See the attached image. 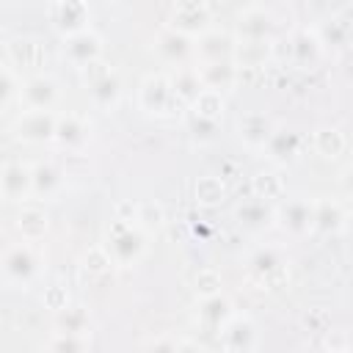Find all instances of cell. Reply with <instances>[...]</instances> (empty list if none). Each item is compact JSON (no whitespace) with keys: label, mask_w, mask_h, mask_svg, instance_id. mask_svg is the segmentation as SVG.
Segmentation results:
<instances>
[{"label":"cell","mask_w":353,"mask_h":353,"mask_svg":"<svg viewBox=\"0 0 353 353\" xmlns=\"http://www.w3.org/2000/svg\"><path fill=\"white\" fill-rule=\"evenodd\" d=\"M30 188H33V199H55L61 196V190L66 188V171L58 160L47 157L30 165Z\"/></svg>","instance_id":"14"},{"label":"cell","mask_w":353,"mask_h":353,"mask_svg":"<svg viewBox=\"0 0 353 353\" xmlns=\"http://www.w3.org/2000/svg\"><path fill=\"white\" fill-rule=\"evenodd\" d=\"M226 6H232V8L243 11V8H251V6H254V0H226Z\"/></svg>","instance_id":"47"},{"label":"cell","mask_w":353,"mask_h":353,"mask_svg":"<svg viewBox=\"0 0 353 353\" xmlns=\"http://www.w3.org/2000/svg\"><path fill=\"white\" fill-rule=\"evenodd\" d=\"M165 74H168V80H171V88H174L176 99H179L185 108L204 91L196 66H188V63H185V66H171V72H165Z\"/></svg>","instance_id":"29"},{"label":"cell","mask_w":353,"mask_h":353,"mask_svg":"<svg viewBox=\"0 0 353 353\" xmlns=\"http://www.w3.org/2000/svg\"><path fill=\"white\" fill-rule=\"evenodd\" d=\"M273 226L287 237L301 240L312 234V199L306 196H284L273 204Z\"/></svg>","instance_id":"7"},{"label":"cell","mask_w":353,"mask_h":353,"mask_svg":"<svg viewBox=\"0 0 353 353\" xmlns=\"http://www.w3.org/2000/svg\"><path fill=\"white\" fill-rule=\"evenodd\" d=\"M232 61L240 69H262L270 61V39H237Z\"/></svg>","instance_id":"27"},{"label":"cell","mask_w":353,"mask_h":353,"mask_svg":"<svg viewBox=\"0 0 353 353\" xmlns=\"http://www.w3.org/2000/svg\"><path fill=\"white\" fill-rule=\"evenodd\" d=\"M234 218H237V223H240L243 232L262 234V232H268L273 226V204L265 201V199L251 196V199H245V201L237 204Z\"/></svg>","instance_id":"22"},{"label":"cell","mask_w":353,"mask_h":353,"mask_svg":"<svg viewBox=\"0 0 353 353\" xmlns=\"http://www.w3.org/2000/svg\"><path fill=\"white\" fill-rule=\"evenodd\" d=\"M47 22L63 39L69 33L91 28V6H88V0H50Z\"/></svg>","instance_id":"10"},{"label":"cell","mask_w":353,"mask_h":353,"mask_svg":"<svg viewBox=\"0 0 353 353\" xmlns=\"http://www.w3.org/2000/svg\"><path fill=\"white\" fill-rule=\"evenodd\" d=\"M193 196L201 207H218L226 199V185H223L221 176H199V182L193 188Z\"/></svg>","instance_id":"34"},{"label":"cell","mask_w":353,"mask_h":353,"mask_svg":"<svg viewBox=\"0 0 353 353\" xmlns=\"http://www.w3.org/2000/svg\"><path fill=\"white\" fill-rule=\"evenodd\" d=\"M251 190H254L256 199H265V201L276 204V201H281L287 196V182L276 171H262V174H256L251 179Z\"/></svg>","instance_id":"33"},{"label":"cell","mask_w":353,"mask_h":353,"mask_svg":"<svg viewBox=\"0 0 353 353\" xmlns=\"http://www.w3.org/2000/svg\"><path fill=\"white\" fill-rule=\"evenodd\" d=\"M193 8H207V0H174V11H193Z\"/></svg>","instance_id":"46"},{"label":"cell","mask_w":353,"mask_h":353,"mask_svg":"<svg viewBox=\"0 0 353 353\" xmlns=\"http://www.w3.org/2000/svg\"><path fill=\"white\" fill-rule=\"evenodd\" d=\"M17 94H19V85H17L14 72L0 63V108H6Z\"/></svg>","instance_id":"41"},{"label":"cell","mask_w":353,"mask_h":353,"mask_svg":"<svg viewBox=\"0 0 353 353\" xmlns=\"http://www.w3.org/2000/svg\"><path fill=\"white\" fill-rule=\"evenodd\" d=\"M234 39H273V14L259 8V6H251V8H243L237 14V25H234Z\"/></svg>","instance_id":"24"},{"label":"cell","mask_w":353,"mask_h":353,"mask_svg":"<svg viewBox=\"0 0 353 353\" xmlns=\"http://www.w3.org/2000/svg\"><path fill=\"white\" fill-rule=\"evenodd\" d=\"M234 36L229 30H218V28H207L199 36H193V58H199V63L204 61H226L234 55Z\"/></svg>","instance_id":"18"},{"label":"cell","mask_w":353,"mask_h":353,"mask_svg":"<svg viewBox=\"0 0 353 353\" xmlns=\"http://www.w3.org/2000/svg\"><path fill=\"white\" fill-rule=\"evenodd\" d=\"M218 130H221V121L215 119H204V116H196V113H188V132L196 143H212L218 138Z\"/></svg>","instance_id":"37"},{"label":"cell","mask_w":353,"mask_h":353,"mask_svg":"<svg viewBox=\"0 0 353 353\" xmlns=\"http://www.w3.org/2000/svg\"><path fill=\"white\" fill-rule=\"evenodd\" d=\"M83 268H85L91 276H102V273H108V270L113 268V262H110V256H108V251H105L102 245H94V248L83 256Z\"/></svg>","instance_id":"40"},{"label":"cell","mask_w":353,"mask_h":353,"mask_svg":"<svg viewBox=\"0 0 353 353\" xmlns=\"http://www.w3.org/2000/svg\"><path fill=\"white\" fill-rule=\"evenodd\" d=\"M41 254L36 251L33 243H14L8 245L3 254H0V279L8 284V287H30L39 276H41Z\"/></svg>","instance_id":"4"},{"label":"cell","mask_w":353,"mask_h":353,"mask_svg":"<svg viewBox=\"0 0 353 353\" xmlns=\"http://www.w3.org/2000/svg\"><path fill=\"white\" fill-rule=\"evenodd\" d=\"M234 312L232 301L223 295V292H215V295H204L199 298V306H196V320L210 328V331H218L223 325V320Z\"/></svg>","instance_id":"26"},{"label":"cell","mask_w":353,"mask_h":353,"mask_svg":"<svg viewBox=\"0 0 353 353\" xmlns=\"http://www.w3.org/2000/svg\"><path fill=\"white\" fill-rule=\"evenodd\" d=\"M102 248L108 251L113 268H130V265H138L149 248V232L141 229L135 221H124V218H116L110 221L108 232H105V243Z\"/></svg>","instance_id":"2"},{"label":"cell","mask_w":353,"mask_h":353,"mask_svg":"<svg viewBox=\"0 0 353 353\" xmlns=\"http://www.w3.org/2000/svg\"><path fill=\"white\" fill-rule=\"evenodd\" d=\"M102 50H105V41H102V36L94 28H83L77 33H69V36H63V44H61L63 58L74 69H83V66L99 61Z\"/></svg>","instance_id":"12"},{"label":"cell","mask_w":353,"mask_h":353,"mask_svg":"<svg viewBox=\"0 0 353 353\" xmlns=\"http://www.w3.org/2000/svg\"><path fill=\"white\" fill-rule=\"evenodd\" d=\"M303 325H306L309 331H314V334H323V331L331 328V320H328L325 312L314 309V312H306V314H303Z\"/></svg>","instance_id":"43"},{"label":"cell","mask_w":353,"mask_h":353,"mask_svg":"<svg viewBox=\"0 0 353 353\" xmlns=\"http://www.w3.org/2000/svg\"><path fill=\"white\" fill-rule=\"evenodd\" d=\"M237 138L248 146V149H254V152H262V146H265V141L270 138V132L276 130V121L265 113V110H251V113H243L240 119H237Z\"/></svg>","instance_id":"21"},{"label":"cell","mask_w":353,"mask_h":353,"mask_svg":"<svg viewBox=\"0 0 353 353\" xmlns=\"http://www.w3.org/2000/svg\"><path fill=\"white\" fill-rule=\"evenodd\" d=\"M218 345L221 350L229 353H245V350H256L259 347V325L240 312H232L223 325L218 328Z\"/></svg>","instance_id":"9"},{"label":"cell","mask_w":353,"mask_h":353,"mask_svg":"<svg viewBox=\"0 0 353 353\" xmlns=\"http://www.w3.org/2000/svg\"><path fill=\"white\" fill-rule=\"evenodd\" d=\"M303 146H306V138H303L301 132L276 124V130L270 132V138H268L265 146H262V154H265L270 163H276V165H287V163H295V160L301 157Z\"/></svg>","instance_id":"17"},{"label":"cell","mask_w":353,"mask_h":353,"mask_svg":"<svg viewBox=\"0 0 353 353\" xmlns=\"http://www.w3.org/2000/svg\"><path fill=\"white\" fill-rule=\"evenodd\" d=\"M345 226H347V207L339 199L331 196L312 199V232L339 234Z\"/></svg>","instance_id":"19"},{"label":"cell","mask_w":353,"mask_h":353,"mask_svg":"<svg viewBox=\"0 0 353 353\" xmlns=\"http://www.w3.org/2000/svg\"><path fill=\"white\" fill-rule=\"evenodd\" d=\"M174 25L171 28H176V30H182V33H188V36H196V33H201V30H207L210 28V11L207 8H193V11H174Z\"/></svg>","instance_id":"35"},{"label":"cell","mask_w":353,"mask_h":353,"mask_svg":"<svg viewBox=\"0 0 353 353\" xmlns=\"http://www.w3.org/2000/svg\"><path fill=\"white\" fill-rule=\"evenodd\" d=\"M325 334V339L320 342V347H325V350H347L350 345H347V339H345V331H323Z\"/></svg>","instance_id":"44"},{"label":"cell","mask_w":353,"mask_h":353,"mask_svg":"<svg viewBox=\"0 0 353 353\" xmlns=\"http://www.w3.org/2000/svg\"><path fill=\"white\" fill-rule=\"evenodd\" d=\"M221 273L218 270H212V268H201L199 273H196V279H193V292H196V298H204V295H215V292H221Z\"/></svg>","instance_id":"39"},{"label":"cell","mask_w":353,"mask_h":353,"mask_svg":"<svg viewBox=\"0 0 353 353\" xmlns=\"http://www.w3.org/2000/svg\"><path fill=\"white\" fill-rule=\"evenodd\" d=\"M165 221V212L157 201H143V204H135V223L141 229H146L152 234V229H160Z\"/></svg>","instance_id":"38"},{"label":"cell","mask_w":353,"mask_h":353,"mask_svg":"<svg viewBox=\"0 0 353 353\" xmlns=\"http://www.w3.org/2000/svg\"><path fill=\"white\" fill-rule=\"evenodd\" d=\"M312 149L323 160H339L347 152V138L339 127H320L312 132Z\"/></svg>","instance_id":"30"},{"label":"cell","mask_w":353,"mask_h":353,"mask_svg":"<svg viewBox=\"0 0 353 353\" xmlns=\"http://www.w3.org/2000/svg\"><path fill=\"white\" fill-rule=\"evenodd\" d=\"M196 72H199L204 88H212V91H221V94H226V91L240 85V69H237V63L232 58H226V61H204V63L196 66Z\"/></svg>","instance_id":"20"},{"label":"cell","mask_w":353,"mask_h":353,"mask_svg":"<svg viewBox=\"0 0 353 353\" xmlns=\"http://www.w3.org/2000/svg\"><path fill=\"white\" fill-rule=\"evenodd\" d=\"M325 52H342L350 44V19L347 14H331L314 28Z\"/></svg>","instance_id":"23"},{"label":"cell","mask_w":353,"mask_h":353,"mask_svg":"<svg viewBox=\"0 0 353 353\" xmlns=\"http://www.w3.org/2000/svg\"><path fill=\"white\" fill-rule=\"evenodd\" d=\"M245 270H248V279L262 290H276V287H284L290 279V256L281 245H259L251 251Z\"/></svg>","instance_id":"5"},{"label":"cell","mask_w":353,"mask_h":353,"mask_svg":"<svg viewBox=\"0 0 353 353\" xmlns=\"http://www.w3.org/2000/svg\"><path fill=\"white\" fill-rule=\"evenodd\" d=\"M185 110H190V113H196V116H204V119L221 121V119H223V110H226V94L212 91V88H204Z\"/></svg>","instance_id":"32"},{"label":"cell","mask_w":353,"mask_h":353,"mask_svg":"<svg viewBox=\"0 0 353 353\" xmlns=\"http://www.w3.org/2000/svg\"><path fill=\"white\" fill-rule=\"evenodd\" d=\"M55 119H58L55 110H33V108H25V110L14 119L11 135H14L17 141H22V143H30V146L52 143Z\"/></svg>","instance_id":"8"},{"label":"cell","mask_w":353,"mask_h":353,"mask_svg":"<svg viewBox=\"0 0 353 353\" xmlns=\"http://www.w3.org/2000/svg\"><path fill=\"white\" fill-rule=\"evenodd\" d=\"M143 347H154V350H196V342L188 339H176V336H160V339H149L143 342Z\"/></svg>","instance_id":"42"},{"label":"cell","mask_w":353,"mask_h":353,"mask_svg":"<svg viewBox=\"0 0 353 353\" xmlns=\"http://www.w3.org/2000/svg\"><path fill=\"white\" fill-rule=\"evenodd\" d=\"M138 108L146 116H154V119H171V116L185 110V105L176 99L165 72L146 74L141 80V85H138Z\"/></svg>","instance_id":"6"},{"label":"cell","mask_w":353,"mask_h":353,"mask_svg":"<svg viewBox=\"0 0 353 353\" xmlns=\"http://www.w3.org/2000/svg\"><path fill=\"white\" fill-rule=\"evenodd\" d=\"M19 102L33 110H55V105L61 102V85L52 74H30L19 85Z\"/></svg>","instance_id":"13"},{"label":"cell","mask_w":353,"mask_h":353,"mask_svg":"<svg viewBox=\"0 0 353 353\" xmlns=\"http://www.w3.org/2000/svg\"><path fill=\"white\" fill-rule=\"evenodd\" d=\"M325 58V50L314 28H295L287 36L270 39V61L290 63L295 69H314Z\"/></svg>","instance_id":"1"},{"label":"cell","mask_w":353,"mask_h":353,"mask_svg":"<svg viewBox=\"0 0 353 353\" xmlns=\"http://www.w3.org/2000/svg\"><path fill=\"white\" fill-rule=\"evenodd\" d=\"M154 52L168 66H185L193 61V36H188L176 28H163L154 36Z\"/></svg>","instance_id":"16"},{"label":"cell","mask_w":353,"mask_h":353,"mask_svg":"<svg viewBox=\"0 0 353 353\" xmlns=\"http://www.w3.org/2000/svg\"><path fill=\"white\" fill-rule=\"evenodd\" d=\"M91 328H94V320H91L88 309H83V306L66 303L63 309L55 312V331H61V334L91 336Z\"/></svg>","instance_id":"31"},{"label":"cell","mask_w":353,"mask_h":353,"mask_svg":"<svg viewBox=\"0 0 353 353\" xmlns=\"http://www.w3.org/2000/svg\"><path fill=\"white\" fill-rule=\"evenodd\" d=\"M47 350H55V353H80V350H88L91 347V336H77V334H61V331H52V336L44 342Z\"/></svg>","instance_id":"36"},{"label":"cell","mask_w":353,"mask_h":353,"mask_svg":"<svg viewBox=\"0 0 353 353\" xmlns=\"http://www.w3.org/2000/svg\"><path fill=\"white\" fill-rule=\"evenodd\" d=\"M77 72H80V80H83V85H85L88 99H91L94 108H99L105 113H110V110L119 108V102L124 97V80H121V72L119 69L108 66L99 58V61H94V63H88V66H83Z\"/></svg>","instance_id":"3"},{"label":"cell","mask_w":353,"mask_h":353,"mask_svg":"<svg viewBox=\"0 0 353 353\" xmlns=\"http://www.w3.org/2000/svg\"><path fill=\"white\" fill-rule=\"evenodd\" d=\"M44 301H47V306L52 309V312H58V309H63L66 303H69V295L63 292V290H58V287H52L47 295H44Z\"/></svg>","instance_id":"45"},{"label":"cell","mask_w":353,"mask_h":353,"mask_svg":"<svg viewBox=\"0 0 353 353\" xmlns=\"http://www.w3.org/2000/svg\"><path fill=\"white\" fill-rule=\"evenodd\" d=\"M14 229L19 232V237H22L25 243H39V240H44L47 232H50V218H47L44 210L28 204V207H22V210L17 212Z\"/></svg>","instance_id":"28"},{"label":"cell","mask_w":353,"mask_h":353,"mask_svg":"<svg viewBox=\"0 0 353 353\" xmlns=\"http://www.w3.org/2000/svg\"><path fill=\"white\" fill-rule=\"evenodd\" d=\"M8 63L11 66H22V69H39L47 58L44 52V44L36 39V36H19V39H11L8 47Z\"/></svg>","instance_id":"25"},{"label":"cell","mask_w":353,"mask_h":353,"mask_svg":"<svg viewBox=\"0 0 353 353\" xmlns=\"http://www.w3.org/2000/svg\"><path fill=\"white\" fill-rule=\"evenodd\" d=\"M0 199L14 201V204H25L28 199H33V188H30V165L22 160H8L0 165Z\"/></svg>","instance_id":"15"},{"label":"cell","mask_w":353,"mask_h":353,"mask_svg":"<svg viewBox=\"0 0 353 353\" xmlns=\"http://www.w3.org/2000/svg\"><path fill=\"white\" fill-rule=\"evenodd\" d=\"M52 143L61 152L69 154H80L88 149L91 143V121L80 113H58L55 119V132H52Z\"/></svg>","instance_id":"11"}]
</instances>
